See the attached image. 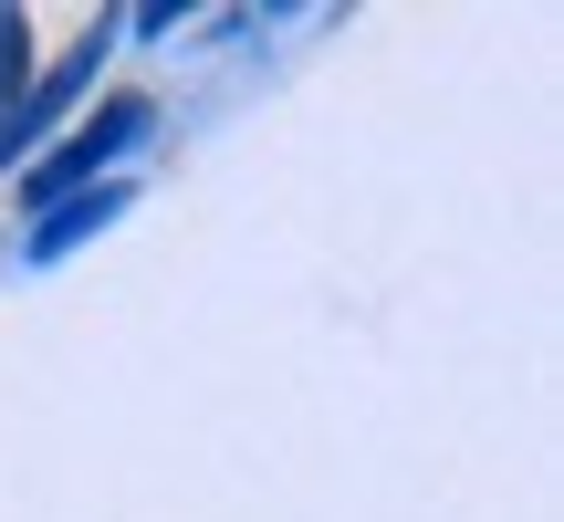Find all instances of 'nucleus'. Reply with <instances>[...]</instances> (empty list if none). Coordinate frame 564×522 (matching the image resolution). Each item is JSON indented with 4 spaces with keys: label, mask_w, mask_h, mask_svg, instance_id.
Wrapping results in <instances>:
<instances>
[{
    "label": "nucleus",
    "mask_w": 564,
    "mask_h": 522,
    "mask_svg": "<svg viewBox=\"0 0 564 522\" xmlns=\"http://www.w3.org/2000/svg\"><path fill=\"white\" fill-rule=\"evenodd\" d=\"M137 126H147V105H137V95H126V105H105V126H84L63 157H42L32 178H21V199H63V188H84L105 157H116V146H137Z\"/></svg>",
    "instance_id": "1"
},
{
    "label": "nucleus",
    "mask_w": 564,
    "mask_h": 522,
    "mask_svg": "<svg viewBox=\"0 0 564 522\" xmlns=\"http://www.w3.org/2000/svg\"><path fill=\"white\" fill-rule=\"evenodd\" d=\"M116 209H126V188H116V178H95V199H84V209H53V220L32 230V251H42V261H53V251H74L84 230H105Z\"/></svg>",
    "instance_id": "2"
},
{
    "label": "nucleus",
    "mask_w": 564,
    "mask_h": 522,
    "mask_svg": "<svg viewBox=\"0 0 564 522\" xmlns=\"http://www.w3.org/2000/svg\"><path fill=\"white\" fill-rule=\"evenodd\" d=\"M21 84H32V21H21V11H0V146H11Z\"/></svg>",
    "instance_id": "3"
}]
</instances>
